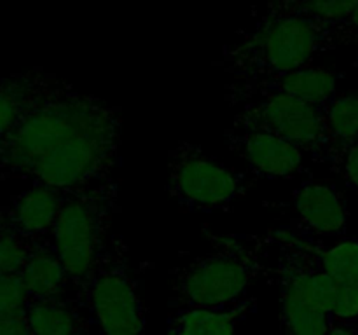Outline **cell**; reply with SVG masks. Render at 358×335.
<instances>
[{
    "label": "cell",
    "mask_w": 358,
    "mask_h": 335,
    "mask_svg": "<svg viewBox=\"0 0 358 335\" xmlns=\"http://www.w3.org/2000/svg\"><path fill=\"white\" fill-rule=\"evenodd\" d=\"M224 142L231 152L241 157L262 178L292 180L304 173L306 154L294 143L264 129L231 124V128L224 129Z\"/></svg>",
    "instance_id": "cell-10"
},
{
    "label": "cell",
    "mask_w": 358,
    "mask_h": 335,
    "mask_svg": "<svg viewBox=\"0 0 358 335\" xmlns=\"http://www.w3.org/2000/svg\"><path fill=\"white\" fill-rule=\"evenodd\" d=\"M332 320L358 321V288L357 286L339 285L334 309H332Z\"/></svg>",
    "instance_id": "cell-24"
},
{
    "label": "cell",
    "mask_w": 358,
    "mask_h": 335,
    "mask_svg": "<svg viewBox=\"0 0 358 335\" xmlns=\"http://www.w3.org/2000/svg\"><path fill=\"white\" fill-rule=\"evenodd\" d=\"M280 286V335H327L332 325V314L311 302L287 283Z\"/></svg>",
    "instance_id": "cell-18"
},
{
    "label": "cell",
    "mask_w": 358,
    "mask_h": 335,
    "mask_svg": "<svg viewBox=\"0 0 358 335\" xmlns=\"http://www.w3.org/2000/svg\"><path fill=\"white\" fill-rule=\"evenodd\" d=\"M327 51V24L294 13L264 9L254 27L224 45L213 65L233 79H255L306 66Z\"/></svg>",
    "instance_id": "cell-1"
},
{
    "label": "cell",
    "mask_w": 358,
    "mask_h": 335,
    "mask_svg": "<svg viewBox=\"0 0 358 335\" xmlns=\"http://www.w3.org/2000/svg\"><path fill=\"white\" fill-rule=\"evenodd\" d=\"M296 213L289 232L304 239H338L348 230V206L338 185L331 180H304L292 192Z\"/></svg>",
    "instance_id": "cell-9"
},
{
    "label": "cell",
    "mask_w": 358,
    "mask_h": 335,
    "mask_svg": "<svg viewBox=\"0 0 358 335\" xmlns=\"http://www.w3.org/2000/svg\"><path fill=\"white\" fill-rule=\"evenodd\" d=\"M77 300L90 318L93 335H145V306L129 272L121 236H112Z\"/></svg>",
    "instance_id": "cell-7"
},
{
    "label": "cell",
    "mask_w": 358,
    "mask_h": 335,
    "mask_svg": "<svg viewBox=\"0 0 358 335\" xmlns=\"http://www.w3.org/2000/svg\"><path fill=\"white\" fill-rule=\"evenodd\" d=\"M112 105L76 87L49 98L28 112L0 138V173L10 178H30L34 168L62 143L100 121Z\"/></svg>",
    "instance_id": "cell-2"
},
{
    "label": "cell",
    "mask_w": 358,
    "mask_h": 335,
    "mask_svg": "<svg viewBox=\"0 0 358 335\" xmlns=\"http://www.w3.org/2000/svg\"><path fill=\"white\" fill-rule=\"evenodd\" d=\"M119 208L117 181L112 178L72 192L56 218L51 243L72 279L76 299L110 244Z\"/></svg>",
    "instance_id": "cell-4"
},
{
    "label": "cell",
    "mask_w": 358,
    "mask_h": 335,
    "mask_svg": "<svg viewBox=\"0 0 358 335\" xmlns=\"http://www.w3.org/2000/svg\"><path fill=\"white\" fill-rule=\"evenodd\" d=\"M294 244L306 251L317 260L325 272L332 276L339 285L358 288V239L338 237V239H304L282 227L278 229Z\"/></svg>",
    "instance_id": "cell-17"
},
{
    "label": "cell",
    "mask_w": 358,
    "mask_h": 335,
    "mask_svg": "<svg viewBox=\"0 0 358 335\" xmlns=\"http://www.w3.org/2000/svg\"><path fill=\"white\" fill-rule=\"evenodd\" d=\"M30 302L76 299L73 283L51 241L38 243L20 272Z\"/></svg>",
    "instance_id": "cell-14"
},
{
    "label": "cell",
    "mask_w": 358,
    "mask_h": 335,
    "mask_svg": "<svg viewBox=\"0 0 358 335\" xmlns=\"http://www.w3.org/2000/svg\"><path fill=\"white\" fill-rule=\"evenodd\" d=\"M213 251L170 269V306L224 309L247 299L255 279L266 272L261 243L215 236Z\"/></svg>",
    "instance_id": "cell-3"
},
{
    "label": "cell",
    "mask_w": 358,
    "mask_h": 335,
    "mask_svg": "<svg viewBox=\"0 0 358 335\" xmlns=\"http://www.w3.org/2000/svg\"><path fill=\"white\" fill-rule=\"evenodd\" d=\"M10 230V223H9V209L6 206L0 204V236L3 232Z\"/></svg>",
    "instance_id": "cell-28"
},
{
    "label": "cell",
    "mask_w": 358,
    "mask_h": 335,
    "mask_svg": "<svg viewBox=\"0 0 358 335\" xmlns=\"http://www.w3.org/2000/svg\"><path fill=\"white\" fill-rule=\"evenodd\" d=\"M72 84L44 68L27 70L0 79V138L24 115Z\"/></svg>",
    "instance_id": "cell-11"
},
{
    "label": "cell",
    "mask_w": 358,
    "mask_h": 335,
    "mask_svg": "<svg viewBox=\"0 0 358 335\" xmlns=\"http://www.w3.org/2000/svg\"><path fill=\"white\" fill-rule=\"evenodd\" d=\"M353 68H355V72H357V80H358V52H357L355 63H353Z\"/></svg>",
    "instance_id": "cell-30"
},
{
    "label": "cell",
    "mask_w": 358,
    "mask_h": 335,
    "mask_svg": "<svg viewBox=\"0 0 358 335\" xmlns=\"http://www.w3.org/2000/svg\"><path fill=\"white\" fill-rule=\"evenodd\" d=\"M327 28L331 51L346 45H358V2L345 20L327 24Z\"/></svg>",
    "instance_id": "cell-23"
},
{
    "label": "cell",
    "mask_w": 358,
    "mask_h": 335,
    "mask_svg": "<svg viewBox=\"0 0 358 335\" xmlns=\"http://www.w3.org/2000/svg\"><path fill=\"white\" fill-rule=\"evenodd\" d=\"M252 309L254 299L224 309L177 307L168 316V335H236L238 325Z\"/></svg>",
    "instance_id": "cell-15"
},
{
    "label": "cell",
    "mask_w": 358,
    "mask_h": 335,
    "mask_svg": "<svg viewBox=\"0 0 358 335\" xmlns=\"http://www.w3.org/2000/svg\"><path fill=\"white\" fill-rule=\"evenodd\" d=\"M358 0H294L285 9L273 10V13H294L299 16L308 17V20L318 21V23L331 24L343 21L353 7L357 6Z\"/></svg>",
    "instance_id": "cell-20"
},
{
    "label": "cell",
    "mask_w": 358,
    "mask_h": 335,
    "mask_svg": "<svg viewBox=\"0 0 358 335\" xmlns=\"http://www.w3.org/2000/svg\"><path fill=\"white\" fill-rule=\"evenodd\" d=\"M329 129V166L334 170L358 140V89L338 93L325 105Z\"/></svg>",
    "instance_id": "cell-19"
},
{
    "label": "cell",
    "mask_w": 358,
    "mask_h": 335,
    "mask_svg": "<svg viewBox=\"0 0 358 335\" xmlns=\"http://www.w3.org/2000/svg\"><path fill=\"white\" fill-rule=\"evenodd\" d=\"M122 138V115L117 107L77 133L34 168L35 185L62 192H79L114 178Z\"/></svg>",
    "instance_id": "cell-5"
},
{
    "label": "cell",
    "mask_w": 358,
    "mask_h": 335,
    "mask_svg": "<svg viewBox=\"0 0 358 335\" xmlns=\"http://www.w3.org/2000/svg\"><path fill=\"white\" fill-rule=\"evenodd\" d=\"M332 171L339 173L345 184L358 195V140L350 147Z\"/></svg>",
    "instance_id": "cell-25"
},
{
    "label": "cell",
    "mask_w": 358,
    "mask_h": 335,
    "mask_svg": "<svg viewBox=\"0 0 358 335\" xmlns=\"http://www.w3.org/2000/svg\"><path fill=\"white\" fill-rule=\"evenodd\" d=\"M254 187L247 174L208 156L189 140L168 152V194L182 211H229Z\"/></svg>",
    "instance_id": "cell-8"
},
{
    "label": "cell",
    "mask_w": 358,
    "mask_h": 335,
    "mask_svg": "<svg viewBox=\"0 0 358 335\" xmlns=\"http://www.w3.org/2000/svg\"><path fill=\"white\" fill-rule=\"evenodd\" d=\"M224 100L234 108L233 124L264 129L299 147L315 163H329L325 105L243 91L226 84Z\"/></svg>",
    "instance_id": "cell-6"
},
{
    "label": "cell",
    "mask_w": 358,
    "mask_h": 335,
    "mask_svg": "<svg viewBox=\"0 0 358 335\" xmlns=\"http://www.w3.org/2000/svg\"><path fill=\"white\" fill-rule=\"evenodd\" d=\"M72 192H62L45 185H34L13 199L9 209L10 229L37 243L51 241L56 218Z\"/></svg>",
    "instance_id": "cell-13"
},
{
    "label": "cell",
    "mask_w": 358,
    "mask_h": 335,
    "mask_svg": "<svg viewBox=\"0 0 358 335\" xmlns=\"http://www.w3.org/2000/svg\"><path fill=\"white\" fill-rule=\"evenodd\" d=\"M292 2H294V0H266L264 9H273V10L285 9V7L290 6Z\"/></svg>",
    "instance_id": "cell-29"
},
{
    "label": "cell",
    "mask_w": 358,
    "mask_h": 335,
    "mask_svg": "<svg viewBox=\"0 0 358 335\" xmlns=\"http://www.w3.org/2000/svg\"><path fill=\"white\" fill-rule=\"evenodd\" d=\"M327 335H358V321H336L332 320Z\"/></svg>",
    "instance_id": "cell-27"
},
{
    "label": "cell",
    "mask_w": 358,
    "mask_h": 335,
    "mask_svg": "<svg viewBox=\"0 0 358 335\" xmlns=\"http://www.w3.org/2000/svg\"><path fill=\"white\" fill-rule=\"evenodd\" d=\"M227 84L243 91L278 94V96H287L315 105H327L338 94V89H336L338 75L334 70L317 66L313 63L301 66V68L289 70V72L275 73V75L255 77V79H233Z\"/></svg>",
    "instance_id": "cell-12"
},
{
    "label": "cell",
    "mask_w": 358,
    "mask_h": 335,
    "mask_svg": "<svg viewBox=\"0 0 358 335\" xmlns=\"http://www.w3.org/2000/svg\"><path fill=\"white\" fill-rule=\"evenodd\" d=\"M27 320L34 335H93L90 318L77 299L28 302Z\"/></svg>",
    "instance_id": "cell-16"
},
{
    "label": "cell",
    "mask_w": 358,
    "mask_h": 335,
    "mask_svg": "<svg viewBox=\"0 0 358 335\" xmlns=\"http://www.w3.org/2000/svg\"><path fill=\"white\" fill-rule=\"evenodd\" d=\"M3 180H6V177H3V174L0 173V181H3Z\"/></svg>",
    "instance_id": "cell-31"
},
{
    "label": "cell",
    "mask_w": 358,
    "mask_h": 335,
    "mask_svg": "<svg viewBox=\"0 0 358 335\" xmlns=\"http://www.w3.org/2000/svg\"><path fill=\"white\" fill-rule=\"evenodd\" d=\"M28 302L30 299L20 274L0 276V313H24Z\"/></svg>",
    "instance_id": "cell-22"
},
{
    "label": "cell",
    "mask_w": 358,
    "mask_h": 335,
    "mask_svg": "<svg viewBox=\"0 0 358 335\" xmlns=\"http://www.w3.org/2000/svg\"><path fill=\"white\" fill-rule=\"evenodd\" d=\"M0 335H34L24 313H0Z\"/></svg>",
    "instance_id": "cell-26"
},
{
    "label": "cell",
    "mask_w": 358,
    "mask_h": 335,
    "mask_svg": "<svg viewBox=\"0 0 358 335\" xmlns=\"http://www.w3.org/2000/svg\"><path fill=\"white\" fill-rule=\"evenodd\" d=\"M37 244L13 229L3 232L0 236V276L20 274Z\"/></svg>",
    "instance_id": "cell-21"
}]
</instances>
